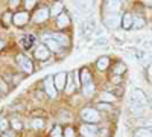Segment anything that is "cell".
Listing matches in <instances>:
<instances>
[{
    "mask_svg": "<svg viewBox=\"0 0 152 137\" xmlns=\"http://www.w3.org/2000/svg\"><path fill=\"white\" fill-rule=\"evenodd\" d=\"M148 99H146V95L140 90V89H134L131 92V102H129V107L134 110V113H140L143 110V107L146 105Z\"/></svg>",
    "mask_w": 152,
    "mask_h": 137,
    "instance_id": "obj_1",
    "label": "cell"
},
{
    "mask_svg": "<svg viewBox=\"0 0 152 137\" xmlns=\"http://www.w3.org/2000/svg\"><path fill=\"white\" fill-rule=\"evenodd\" d=\"M81 117H82L85 122H88V123H96V122H99V119H100L99 113H97L94 108H84V110L81 111Z\"/></svg>",
    "mask_w": 152,
    "mask_h": 137,
    "instance_id": "obj_2",
    "label": "cell"
},
{
    "mask_svg": "<svg viewBox=\"0 0 152 137\" xmlns=\"http://www.w3.org/2000/svg\"><path fill=\"white\" fill-rule=\"evenodd\" d=\"M94 29H96V20L94 18H87L81 24V34L82 35H90V34H93Z\"/></svg>",
    "mask_w": 152,
    "mask_h": 137,
    "instance_id": "obj_3",
    "label": "cell"
},
{
    "mask_svg": "<svg viewBox=\"0 0 152 137\" xmlns=\"http://www.w3.org/2000/svg\"><path fill=\"white\" fill-rule=\"evenodd\" d=\"M43 40H44V43L49 46V49L50 51H53V52H59L61 51V44L58 43V41H55L52 37H50V34H46V35H43Z\"/></svg>",
    "mask_w": 152,
    "mask_h": 137,
    "instance_id": "obj_4",
    "label": "cell"
},
{
    "mask_svg": "<svg viewBox=\"0 0 152 137\" xmlns=\"http://www.w3.org/2000/svg\"><path fill=\"white\" fill-rule=\"evenodd\" d=\"M66 81H67V75L64 72H59L56 76L53 78V82H55V87L56 90H64L66 87Z\"/></svg>",
    "mask_w": 152,
    "mask_h": 137,
    "instance_id": "obj_5",
    "label": "cell"
},
{
    "mask_svg": "<svg viewBox=\"0 0 152 137\" xmlns=\"http://www.w3.org/2000/svg\"><path fill=\"white\" fill-rule=\"evenodd\" d=\"M44 85H46V92L50 97H55L56 96V89H55V82H53V78L52 76H49L46 78L44 81Z\"/></svg>",
    "mask_w": 152,
    "mask_h": 137,
    "instance_id": "obj_6",
    "label": "cell"
},
{
    "mask_svg": "<svg viewBox=\"0 0 152 137\" xmlns=\"http://www.w3.org/2000/svg\"><path fill=\"white\" fill-rule=\"evenodd\" d=\"M105 26L107 28H110V29H116V28H119V24H120V17L119 15H110V17H107L105 18Z\"/></svg>",
    "mask_w": 152,
    "mask_h": 137,
    "instance_id": "obj_7",
    "label": "cell"
},
{
    "mask_svg": "<svg viewBox=\"0 0 152 137\" xmlns=\"http://www.w3.org/2000/svg\"><path fill=\"white\" fill-rule=\"evenodd\" d=\"M49 47L47 46H44V44H40L37 49H35V56L38 58V59H47L49 58Z\"/></svg>",
    "mask_w": 152,
    "mask_h": 137,
    "instance_id": "obj_8",
    "label": "cell"
},
{
    "mask_svg": "<svg viewBox=\"0 0 152 137\" xmlns=\"http://www.w3.org/2000/svg\"><path fill=\"white\" fill-rule=\"evenodd\" d=\"M17 63L21 66V69H23L24 72H28V73H31L32 69H34V67H32V63H31L29 59L24 58L23 55H18V56H17Z\"/></svg>",
    "mask_w": 152,
    "mask_h": 137,
    "instance_id": "obj_9",
    "label": "cell"
},
{
    "mask_svg": "<svg viewBox=\"0 0 152 137\" xmlns=\"http://www.w3.org/2000/svg\"><path fill=\"white\" fill-rule=\"evenodd\" d=\"M81 134L84 137H97V130L94 125H84L81 128Z\"/></svg>",
    "mask_w": 152,
    "mask_h": 137,
    "instance_id": "obj_10",
    "label": "cell"
},
{
    "mask_svg": "<svg viewBox=\"0 0 152 137\" xmlns=\"http://www.w3.org/2000/svg\"><path fill=\"white\" fill-rule=\"evenodd\" d=\"M29 20V15L26 14V12H17V14L14 15V23L17 24V26H21V24L28 23Z\"/></svg>",
    "mask_w": 152,
    "mask_h": 137,
    "instance_id": "obj_11",
    "label": "cell"
},
{
    "mask_svg": "<svg viewBox=\"0 0 152 137\" xmlns=\"http://www.w3.org/2000/svg\"><path fill=\"white\" fill-rule=\"evenodd\" d=\"M47 17H49V11H47L46 8H43V9H40V11H37V14L34 15V20H35L37 23H41V21L47 20Z\"/></svg>",
    "mask_w": 152,
    "mask_h": 137,
    "instance_id": "obj_12",
    "label": "cell"
},
{
    "mask_svg": "<svg viewBox=\"0 0 152 137\" xmlns=\"http://www.w3.org/2000/svg\"><path fill=\"white\" fill-rule=\"evenodd\" d=\"M75 6H76V9H78L79 12H88L93 8V3H90V2H76Z\"/></svg>",
    "mask_w": 152,
    "mask_h": 137,
    "instance_id": "obj_13",
    "label": "cell"
},
{
    "mask_svg": "<svg viewBox=\"0 0 152 137\" xmlns=\"http://www.w3.org/2000/svg\"><path fill=\"white\" fill-rule=\"evenodd\" d=\"M50 37H52L55 41H58L61 46H67L69 44V38L66 35H62V34H50Z\"/></svg>",
    "mask_w": 152,
    "mask_h": 137,
    "instance_id": "obj_14",
    "label": "cell"
},
{
    "mask_svg": "<svg viewBox=\"0 0 152 137\" xmlns=\"http://www.w3.org/2000/svg\"><path fill=\"white\" fill-rule=\"evenodd\" d=\"M56 23H58V26H59V28H67V26H69V23H70V18H69L67 14H61V15L58 17Z\"/></svg>",
    "mask_w": 152,
    "mask_h": 137,
    "instance_id": "obj_15",
    "label": "cell"
},
{
    "mask_svg": "<svg viewBox=\"0 0 152 137\" xmlns=\"http://www.w3.org/2000/svg\"><path fill=\"white\" fill-rule=\"evenodd\" d=\"M132 21H134V17H132L131 14H125V15H123V20H122L123 28H125V29L132 28Z\"/></svg>",
    "mask_w": 152,
    "mask_h": 137,
    "instance_id": "obj_16",
    "label": "cell"
},
{
    "mask_svg": "<svg viewBox=\"0 0 152 137\" xmlns=\"http://www.w3.org/2000/svg\"><path fill=\"white\" fill-rule=\"evenodd\" d=\"M108 66H110V58L108 56H102V58L97 59V69L99 70H105V69H108Z\"/></svg>",
    "mask_w": 152,
    "mask_h": 137,
    "instance_id": "obj_17",
    "label": "cell"
},
{
    "mask_svg": "<svg viewBox=\"0 0 152 137\" xmlns=\"http://www.w3.org/2000/svg\"><path fill=\"white\" fill-rule=\"evenodd\" d=\"M34 41H35V38L32 35H28V37H24V38L20 41V44L24 47V49H31V46L34 44Z\"/></svg>",
    "mask_w": 152,
    "mask_h": 137,
    "instance_id": "obj_18",
    "label": "cell"
},
{
    "mask_svg": "<svg viewBox=\"0 0 152 137\" xmlns=\"http://www.w3.org/2000/svg\"><path fill=\"white\" fill-rule=\"evenodd\" d=\"M62 8H64V5H62L61 2L55 3V5H53V8H52V15H53V17H55V15H56V17H59V15L62 14V12H61V11H62Z\"/></svg>",
    "mask_w": 152,
    "mask_h": 137,
    "instance_id": "obj_19",
    "label": "cell"
},
{
    "mask_svg": "<svg viewBox=\"0 0 152 137\" xmlns=\"http://www.w3.org/2000/svg\"><path fill=\"white\" fill-rule=\"evenodd\" d=\"M134 137H152V133L149 130H145V128H140L134 133Z\"/></svg>",
    "mask_w": 152,
    "mask_h": 137,
    "instance_id": "obj_20",
    "label": "cell"
},
{
    "mask_svg": "<svg viewBox=\"0 0 152 137\" xmlns=\"http://www.w3.org/2000/svg\"><path fill=\"white\" fill-rule=\"evenodd\" d=\"M142 28H145V20L140 17H135L132 21V29H142Z\"/></svg>",
    "mask_w": 152,
    "mask_h": 137,
    "instance_id": "obj_21",
    "label": "cell"
},
{
    "mask_svg": "<svg viewBox=\"0 0 152 137\" xmlns=\"http://www.w3.org/2000/svg\"><path fill=\"white\" fill-rule=\"evenodd\" d=\"M81 82H82L84 85L90 84V73H88L87 69H84V70L81 72Z\"/></svg>",
    "mask_w": 152,
    "mask_h": 137,
    "instance_id": "obj_22",
    "label": "cell"
},
{
    "mask_svg": "<svg viewBox=\"0 0 152 137\" xmlns=\"http://www.w3.org/2000/svg\"><path fill=\"white\" fill-rule=\"evenodd\" d=\"M120 8V2H107V9L113 11V12H117Z\"/></svg>",
    "mask_w": 152,
    "mask_h": 137,
    "instance_id": "obj_23",
    "label": "cell"
},
{
    "mask_svg": "<svg viewBox=\"0 0 152 137\" xmlns=\"http://www.w3.org/2000/svg\"><path fill=\"white\" fill-rule=\"evenodd\" d=\"M100 99H102V101H105V102H108V104H111V102L116 101V97H114L113 95H110V93H107V92H104L102 95H100Z\"/></svg>",
    "mask_w": 152,
    "mask_h": 137,
    "instance_id": "obj_24",
    "label": "cell"
},
{
    "mask_svg": "<svg viewBox=\"0 0 152 137\" xmlns=\"http://www.w3.org/2000/svg\"><path fill=\"white\" fill-rule=\"evenodd\" d=\"M94 93V85L90 82V84H87V85H84V95L85 96H91Z\"/></svg>",
    "mask_w": 152,
    "mask_h": 137,
    "instance_id": "obj_25",
    "label": "cell"
},
{
    "mask_svg": "<svg viewBox=\"0 0 152 137\" xmlns=\"http://www.w3.org/2000/svg\"><path fill=\"white\" fill-rule=\"evenodd\" d=\"M135 55H137L138 59H140V61H145V63L149 59V56H148V53H146L145 51H138V52H135Z\"/></svg>",
    "mask_w": 152,
    "mask_h": 137,
    "instance_id": "obj_26",
    "label": "cell"
},
{
    "mask_svg": "<svg viewBox=\"0 0 152 137\" xmlns=\"http://www.w3.org/2000/svg\"><path fill=\"white\" fill-rule=\"evenodd\" d=\"M32 127H34V128H37V130L43 128V127H44L43 119H34V120H32Z\"/></svg>",
    "mask_w": 152,
    "mask_h": 137,
    "instance_id": "obj_27",
    "label": "cell"
},
{
    "mask_svg": "<svg viewBox=\"0 0 152 137\" xmlns=\"http://www.w3.org/2000/svg\"><path fill=\"white\" fill-rule=\"evenodd\" d=\"M126 70V66L123 64V63H119V66L116 67V69H114V75H117V76H119V75L120 73H123Z\"/></svg>",
    "mask_w": 152,
    "mask_h": 137,
    "instance_id": "obj_28",
    "label": "cell"
},
{
    "mask_svg": "<svg viewBox=\"0 0 152 137\" xmlns=\"http://www.w3.org/2000/svg\"><path fill=\"white\" fill-rule=\"evenodd\" d=\"M142 49H145V51H152V40H143Z\"/></svg>",
    "mask_w": 152,
    "mask_h": 137,
    "instance_id": "obj_29",
    "label": "cell"
},
{
    "mask_svg": "<svg viewBox=\"0 0 152 137\" xmlns=\"http://www.w3.org/2000/svg\"><path fill=\"white\" fill-rule=\"evenodd\" d=\"M61 136H62V131H61L59 127H55L52 130V133H50V137H61Z\"/></svg>",
    "mask_w": 152,
    "mask_h": 137,
    "instance_id": "obj_30",
    "label": "cell"
},
{
    "mask_svg": "<svg viewBox=\"0 0 152 137\" xmlns=\"http://www.w3.org/2000/svg\"><path fill=\"white\" fill-rule=\"evenodd\" d=\"M67 81H69V85H67V89H64L67 93H72L73 92V89H75V85H73V82H72V78H67Z\"/></svg>",
    "mask_w": 152,
    "mask_h": 137,
    "instance_id": "obj_31",
    "label": "cell"
},
{
    "mask_svg": "<svg viewBox=\"0 0 152 137\" xmlns=\"http://www.w3.org/2000/svg\"><path fill=\"white\" fill-rule=\"evenodd\" d=\"M0 130H2V131H6L8 130V120H5V119L0 120Z\"/></svg>",
    "mask_w": 152,
    "mask_h": 137,
    "instance_id": "obj_32",
    "label": "cell"
},
{
    "mask_svg": "<svg viewBox=\"0 0 152 137\" xmlns=\"http://www.w3.org/2000/svg\"><path fill=\"white\" fill-rule=\"evenodd\" d=\"M12 127H14L15 130H21V122L17 120V119H14V120H12Z\"/></svg>",
    "mask_w": 152,
    "mask_h": 137,
    "instance_id": "obj_33",
    "label": "cell"
},
{
    "mask_svg": "<svg viewBox=\"0 0 152 137\" xmlns=\"http://www.w3.org/2000/svg\"><path fill=\"white\" fill-rule=\"evenodd\" d=\"M96 44H97V46L107 44V38H105V37H99V38H97V41H96Z\"/></svg>",
    "mask_w": 152,
    "mask_h": 137,
    "instance_id": "obj_34",
    "label": "cell"
},
{
    "mask_svg": "<svg viewBox=\"0 0 152 137\" xmlns=\"http://www.w3.org/2000/svg\"><path fill=\"white\" fill-rule=\"evenodd\" d=\"M24 3H26V8H28V9H31V8H34V6H35V3H37V2H34V0H28V2H24Z\"/></svg>",
    "mask_w": 152,
    "mask_h": 137,
    "instance_id": "obj_35",
    "label": "cell"
},
{
    "mask_svg": "<svg viewBox=\"0 0 152 137\" xmlns=\"http://www.w3.org/2000/svg\"><path fill=\"white\" fill-rule=\"evenodd\" d=\"M97 108H99V110H107V111H108V110H110V105L102 102V104H99V105H97Z\"/></svg>",
    "mask_w": 152,
    "mask_h": 137,
    "instance_id": "obj_36",
    "label": "cell"
},
{
    "mask_svg": "<svg viewBox=\"0 0 152 137\" xmlns=\"http://www.w3.org/2000/svg\"><path fill=\"white\" fill-rule=\"evenodd\" d=\"M70 114H66V111H62V114H61V120H70Z\"/></svg>",
    "mask_w": 152,
    "mask_h": 137,
    "instance_id": "obj_37",
    "label": "cell"
},
{
    "mask_svg": "<svg viewBox=\"0 0 152 137\" xmlns=\"http://www.w3.org/2000/svg\"><path fill=\"white\" fill-rule=\"evenodd\" d=\"M73 136H75L73 130H72V128H67V130H66V137H73Z\"/></svg>",
    "mask_w": 152,
    "mask_h": 137,
    "instance_id": "obj_38",
    "label": "cell"
},
{
    "mask_svg": "<svg viewBox=\"0 0 152 137\" xmlns=\"http://www.w3.org/2000/svg\"><path fill=\"white\" fill-rule=\"evenodd\" d=\"M11 21V14H5L3 15V23H9Z\"/></svg>",
    "mask_w": 152,
    "mask_h": 137,
    "instance_id": "obj_39",
    "label": "cell"
},
{
    "mask_svg": "<svg viewBox=\"0 0 152 137\" xmlns=\"http://www.w3.org/2000/svg\"><path fill=\"white\" fill-rule=\"evenodd\" d=\"M149 75H151V78H152V63H151V66H149Z\"/></svg>",
    "mask_w": 152,
    "mask_h": 137,
    "instance_id": "obj_40",
    "label": "cell"
},
{
    "mask_svg": "<svg viewBox=\"0 0 152 137\" xmlns=\"http://www.w3.org/2000/svg\"><path fill=\"white\" fill-rule=\"evenodd\" d=\"M143 3H145L146 6H152V2H143Z\"/></svg>",
    "mask_w": 152,
    "mask_h": 137,
    "instance_id": "obj_41",
    "label": "cell"
},
{
    "mask_svg": "<svg viewBox=\"0 0 152 137\" xmlns=\"http://www.w3.org/2000/svg\"><path fill=\"white\" fill-rule=\"evenodd\" d=\"M3 46H5V43H3V41H0V51H2V47H3Z\"/></svg>",
    "mask_w": 152,
    "mask_h": 137,
    "instance_id": "obj_42",
    "label": "cell"
},
{
    "mask_svg": "<svg viewBox=\"0 0 152 137\" xmlns=\"http://www.w3.org/2000/svg\"><path fill=\"white\" fill-rule=\"evenodd\" d=\"M3 137H12V134H9V133H8V134H5Z\"/></svg>",
    "mask_w": 152,
    "mask_h": 137,
    "instance_id": "obj_43",
    "label": "cell"
}]
</instances>
